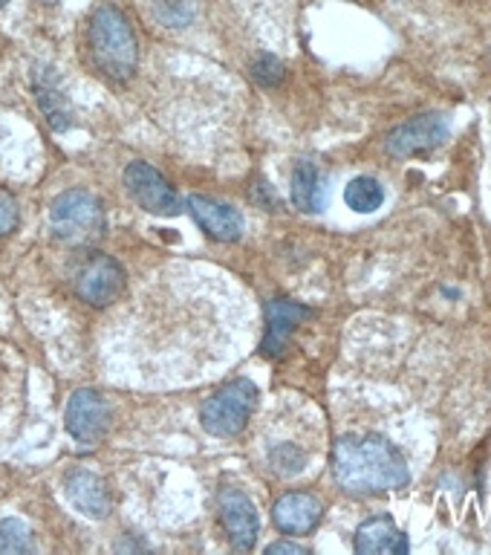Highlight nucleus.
I'll list each match as a JSON object with an SVG mask.
<instances>
[{
	"label": "nucleus",
	"mask_w": 491,
	"mask_h": 555,
	"mask_svg": "<svg viewBox=\"0 0 491 555\" xmlns=\"http://www.w3.org/2000/svg\"><path fill=\"white\" fill-rule=\"evenodd\" d=\"M330 460L336 483L353 498L399 492L411 483L405 454L382 434H341Z\"/></svg>",
	"instance_id": "f257e3e1"
},
{
	"label": "nucleus",
	"mask_w": 491,
	"mask_h": 555,
	"mask_svg": "<svg viewBox=\"0 0 491 555\" xmlns=\"http://www.w3.org/2000/svg\"><path fill=\"white\" fill-rule=\"evenodd\" d=\"M90 59L113 81H128L137 73L139 43L128 15L116 3H102L90 17L87 29Z\"/></svg>",
	"instance_id": "f03ea898"
},
{
	"label": "nucleus",
	"mask_w": 491,
	"mask_h": 555,
	"mask_svg": "<svg viewBox=\"0 0 491 555\" xmlns=\"http://www.w3.org/2000/svg\"><path fill=\"white\" fill-rule=\"evenodd\" d=\"M50 229L69 246H93L107 232V215L93 191L69 189L52 199Z\"/></svg>",
	"instance_id": "7ed1b4c3"
},
{
	"label": "nucleus",
	"mask_w": 491,
	"mask_h": 555,
	"mask_svg": "<svg viewBox=\"0 0 491 555\" xmlns=\"http://www.w3.org/2000/svg\"><path fill=\"white\" fill-rule=\"evenodd\" d=\"M258 405V388L249 379H234L211 393L199 408V423L211 437H237Z\"/></svg>",
	"instance_id": "20e7f679"
},
{
	"label": "nucleus",
	"mask_w": 491,
	"mask_h": 555,
	"mask_svg": "<svg viewBox=\"0 0 491 555\" xmlns=\"http://www.w3.org/2000/svg\"><path fill=\"white\" fill-rule=\"evenodd\" d=\"M73 286L81 301L90 307H111L113 301H119L125 286H128V275L116 258L104 255V251H87L81 255L73 269Z\"/></svg>",
	"instance_id": "39448f33"
},
{
	"label": "nucleus",
	"mask_w": 491,
	"mask_h": 555,
	"mask_svg": "<svg viewBox=\"0 0 491 555\" xmlns=\"http://www.w3.org/2000/svg\"><path fill=\"white\" fill-rule=\"evenodd\" d=\"M451 133L449 116L445 113H419L414 119L402 121L385 137V151L399 159H411V156H425L445 145Z\"/></svg>",
	"instance_id": "423d86ee"
},
{
	"label": "nucleus",
	"mask_w": 491,
	"mask_h": 555,
	"mask_svg": "<svg viewBox=\"0 0 491 555\" xmlns=\"http://www.w3.org/2000/svg\"><path fill=\"white\" fill-rule=\"evenodd\" d=\"M121 182H125V191L130 194V199H133L142 211H147V215L173 217L185 208V203L180 199L177 189L165 180L163 173L156 171L154 165L130 163L128 168H125V173H121Z\"/></svg>",
	"instance_id": "0eeeda50"
},
{
	"label": "nucleus",
	"mask_w": 491,
	"mask_h": 555,
	"mask_svg": "<svg viewBox=\"0 0 491 555\" xmlns=\"http://www.w3.org/2000/svg\"><path fill=\"white\" fill-rule=\"evenodd\" d=\"M64 425L73 434V440L81 442V446H99L111 428V408L99 390L81 388L69 397Z\"/></svg>",
	"instance_id": "6e6552de"
},
{
	"label": "nucleus",
	"mask_w": 491,
	"mask_h": 555,
	"mask_svg": "<svg viewBox=\"0 0 491 555\" xmlns=\"http://www.w3.org/2000/svg\"><path fill=\"white\" fill-rule=\"evenodd\" d=\"M217 503H220V520H223L225 535H229L234 550H241V553L255 550V544H258V529H260L255 503H251L241 489H232V486L220 489Z\"/></svg>",
	"instance_id": "1a4fd4ad"
},
{
	"label": "nucleus",
	"mask_w": 491,
	"mask_h": 555,
	"mask_svg": "<svg viewBox=\"0 0 491 555\" xmlns=\"http://www.w3.org/2000/svg\"><path fill=\"white\" fill-rule=\"evenodd\" d=\"M185 208L189 215L194 217V223L215 241L232 243L243 234V217L237 208L225 206V203H217L211 197H203V194H191L185 199Z\"/></svg>",
	"instance_id": "9d476101"
},
{
	"label": "nucleus",
	"mask_w": 491,
	"mask_h": 555,
	"mask_svg": "<svg viewBox=\"0 0 491 555\" xmlns=\"http://www.w3.org/2000/svg\"><path fill=\"white\" fill-rule=\"evenodd\" d=\"M324 506L310 492H286L272 506V520L286 535H310L319 527Z\"/></svg>",
	"instance_id": "9b49d317"
},
{
	"label": "nucleus",
	"mask_w": 491,
	"mask_h": 555,
	"mask_svg": "<svg viewBox=\"0 0 491 555\" xmlns=\"http://www.w3.org/2000/svg\"><path fill=\"white\" fill-rule=\"evenodd\" d=\"M312 315L310 307H303L289 298H272L267 304V338H263V356L277 359L286 350V341L295 333V327Z\"/></svg>",
	"instance_id": "f8f14e48"
},
{
	"label": "nucleus",
	"mask_w": 491,
	"mask_h": 555,
	"mask_svg": "<svg viewBox=\"0 0 491 555\" xmlns=\"http://www.w3.org/2000/svg\"><path fill=\"white\" fill-rule=\"evenodd\" d=\"M64 494H67V501L76 506L81 515L93 520H102L111 515V492H107V486L99 475L93 472H87V468H76V472H69L64 477Z\"/></svg>",
	"instance_id": "ddd939ff"
},
{
	"label": "nucleus",
	"mask_w": 491,
	"mask_h": 555,
	"mask_svg": "<svg viewBox=\"0 0 491 555\" xmlns=\"http://www.w3.org/2000/svg\"><path fill=\"white\" fill-rule=\"evenodd\" d=\"M353 546L356 553L362 555H408L411 541L393 524L390 515H376V518H367L362 527L356 529Z\"/></svg>",
	"instance_id": "4468645a"
},
{
	"label": "nucleus",
	"mask_w": 491,
	"mask_h": 555,
	"mask_svg": "<svg viewBox=\"0 0 491 555\" xmlns=\"http://www.w3.org/2000/svg\"><path fill=\"white\" fill-rule=\"evenodd\" d=\"M35 99L41 104L43 116L50 121V128L55 133L67 130L73 125V111H69V102L64 90H61L59 78L50 67H35Z\"/></svg>",
	"instance_id": "2eb2a0df"
},
{
	"label": "nucleus",
	"mask_w": 491,
	"mask_h": 555,
	"mask_svg": "<svg viewBox=\"0 0 491 555\" xmlns=\"http://www.w3.org/2000/svg\"><path fill=\"white\" fill-rule=\"evenodd\" d=\"M293 203L295 208H301V211H321V208L327 206V185H324V177L310 159H301V163L293 168Z\"/></svg>",
	"instance_id": "dca6fc26"
},
{
	"label": "nucleus",
	"mask_w": 491,
	"mask_h": 555,
	"mask_svg": "<svg viewBox=\"0 0 491 555\" xmlns=\"http://www.w3.org/2000/svg\"><path fill=\"white\" fill-rule=\"evenodd\" d=\"M345 203L359 215H373L385 203V185L376 177H353L347 182Z\"/></svg>",
	"instance_id": "f3484780"
},
{
	"label": "nucleus",
	"mask_w": 491,
	"mask_h": 555,
	"mask_svg": "<svg viewBox=\"0 0 491 555\" xmlns=\"http://www.w3.org/2000/svg\"><path fill=\"white\" fill-rule=\"evenodd\" d=\"M33 553V532L21 518L0 520V555Z\"/></svg>",
	"instance_id": "a211bd4d"
},
{
	"label": "nucleus",
	"mask_w": 491,
	"mask_h": 555,
	"mask_svg": "<svg viewBox=\"0 0 491 555\" xmlns=\"http://www.w3.org/2000/svg\"><path fill=\"white\" fill-rule=\"evenodd\" d=\"M269 466L284 477L301 475L303 466H307V454H303L298 446H293V442H284V446L272 449V454H269Z\"/></svg>",
	"instance_id": "6ab92c4d"
},
{
	"label": "nucleus",
	"mask_w": 491,
	"mask_h": 555,
	"mask_svg": "<svg viewBox=\"0 0 491 555\" xmlns=\"http://www.w3.org/2000/svg\"><path fill=\"white\" fill-rule=\"evenodd\" d=\"M251 78L258 81L260 87H277L281 81H284L286 76V69L284 64L275 59V55H269V52H260L258 59L251 61V67H249Z\"/></svg>",
	"instance_id": "aec40b11"
},
{
	"label": "nucleus",
	"mask_w": 491,
	"mask_h": 555,
	"mask_svg": "<svg viewBox=\"0 0 491 555\" xmlns=\"http://www.w3.org/2000/svg\"><path fill=\"white\" fill-rule=\"evenodd\" d=\"M17 225V199L7 189H0V237L15 232Z\"/></svg>",
	"instance_id": "412c9836"
},
{
	"label": "nucleus",
	"mask_w": 491,
	"mask_h": 555,
	"mask_svg": "<svg viewBox=\"0 0 491 555\" xmlns=\"http://www.w3.org/2000/svg\"><path fill=\"white\" fill-rule=\"evenodd\" d=\"M275 553H289V555H307L310 550L301 544H295V541H275V544L267 546V555H275Z\"/></svg>",
	"instance_id": "4be33fe9"
},
{
	"label": "nucleus",
	"mask_w": 491,
	"mask_h": 555,
	"mask_svg": "<svg viewBox=\"0 0 491 555\" xmlns=\"http://www.w3.org/2000/svg\"><path fill=\"white\" fill-rule=\"evenodd\" d=\"M41 3H50V7H52V3H59V0H41Z\"/></svg>",
	"instance_id": "5701e85b"
},
{
	"label": "nucleus",
	"mask_w": 491,
	"mask_h": 555,
	"mask_svg": "<svg viewBox=\"0 0 491 555\" xmlns=\"http://www.w3.org/2000/svg\"><path fill=\"white\" fill-rule=\"evenodd\" d=\"M0 7H7V0H0Z\"/></svg>",
	"instance_id": "b1692460"
}]
</instances>
